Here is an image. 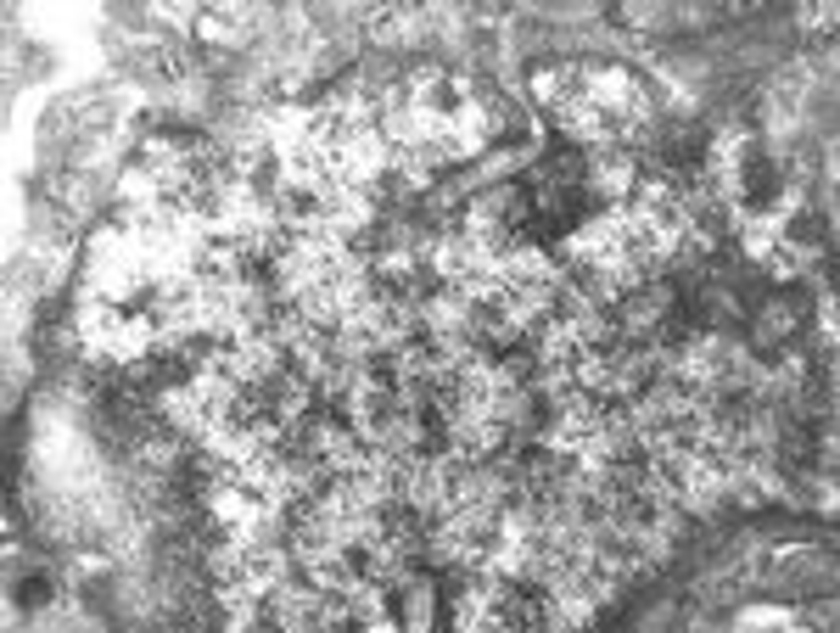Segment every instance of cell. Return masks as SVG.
<instances>
[{
  "label": "cell",
  "mask_w": 840,
  "mask_h": 633,
  "mask_svg": "<svg viewBox=\"0 0 840 633\" xmlns=\"http://www.w3.org/2000/svg\"><path fill=\"white\" fill-rule=\"evenodd\" d=\"M387 152L410 174H442L476 158L493 135V95L454 68H410L381 95Z\"/></svg>",
  "instance_id": "6da1fadb"
},
{
  "label": "cell",
  "mask_w": 840,
  "mask_h": 633,
  "mask_svg": "<svg viewBox=\"0 0 840 633\" xmlns=\"http://www.w3.org/2000/svg\"><path fill=\"white\" fill-rule=\"evenodd\" d=\"M532 90L550 107V118L572 135V146H588V152H606V146L638 152V140L651 135V90L638 73H628L617 62L543 68L532 79Z\"/></svg>",
  "instance_id": "7a4b0ae2"
}]
</instances>
